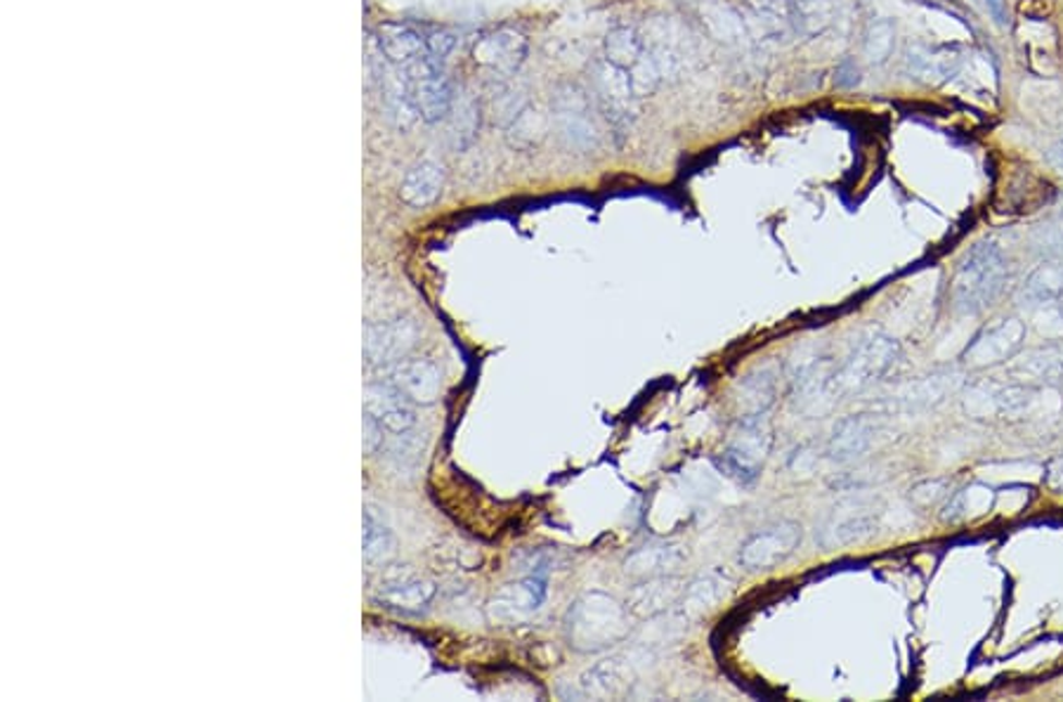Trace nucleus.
I'll return each instance as SVG.
<instances>
[{"instance_id": "obj_14", "label": "nucleus", "mask_w": 1063, "mask_h": 702, "mask_svg": "<svg viewBox=\"0 0 1063 702\" xmlns=\"http://www.w3.org/2000/svg\"><path fill=\"white\" fill-rule=\"evenodd\" d=\"M688 560V546L676 542H648L624 558V572L638 580L674 574Z\"/></svg>"}, {"instance_id": "obj_44", "label": "nucleus", "mask_w": 1063, "mask_h": 702, "mask_svg": "<svg viewBox=\"0 0 1063 702\" xmlns=\"http://www.w3.org/2000/svg\"><path fill=\"white\" fill-rule=\"evenodd\" d=\"M1049 161H1052L1056 171L1063 173V137L1059 140L1056 145H1052V149H1049Z\"/></svg>"}, {"instance_id": "obj_8", "label": "nucleus", "mask_w": 1063, "mask_h": 702, "mask_svg": "<svg viewBox=\"0 0 1063 702\" xmlns=\"http://www.w3.org/2000/svg\"><path fill=\"white\" fill-rule=\"evenodd\" d=\"M419 329L409 317H392L372 322L364 329V358L369 364H390L404 360L416 346Z\"/></svg>"}, {"instance_id": "obj_25", "label": "nucleus", "mask_w": 1063, "mask_h": 702, "mask_svg": "<svg viewBox=\"0 0 1063 702\" xmlns=\"http://www.w3.org/2000/svg\"><path fill=\"white\" fill-rule=\"evenodd\" d=\"M591 81L595 86V93L601 95V100L607 107L619 109L621 105H629L631 100H636L631 76H629L627 69L609 64L607 60H601V62L593 64Z\"/></svg>"}, {"instance_id": "obj_28", "label": "nucleus", "mask_w": 1063, "mask_h": 702, "mask_svg": "<svg viewBox=\"0 0 1063 702\" xmlns=\"http://www.w3.org/2000/svg\"><path fill=\"white\" fill-rule=\"evenodd\" d=\"M792 24L806 36L822 34L832 24L834 5L832 0H789Z\"/></svg>"}, {"instance_id": "obj_17", "label": "nucleus", "mask_w": 1063, "mask_h": 702, "mask_svg": "<svg viewBox=\"0 0 1063 702\" xmlns=\"http://www.w3.org/2000/svg\"><path fill=\"white\" fill-rule=\"evenodd\" d=\"M780 374L783 372H780L775 364H761V367L751 370L740 378V384L735 388V396L745 416L769 414V410L777 400Z\"/></svg>"}, {"instance_id": "obj_21", "label": "nucleus", "mask_w": 1063, "mask_h": 702, "mask_svg": "<svg viewBox=\"0 0 1063 702\" xmlns=\"http://www.w3.org/2000/svg\"><path fill=\"white\" fill-rule=\"evenodd\" d=\"M435 584L421 578H404V580H392L386 582L376 594V601L383 606L404 613V615H419L423 610H428V606L435 598Z\"/></svg>"}, {"instance_id": "obj_11", "label": "nucleus", "mask_w": 1063, "mask_h": 702, "mask_svg": "<svg viewBox=\"0 0 1063 702\" xmlns=\"http://www.w3.org/2000/svg\"><path fill=\"white\" fill-rule=\"evenodd\" d=\"M530 40L516 29H499L482 36L473 48V60L496 74H514L528 58Z\"/></svg>"}, {"instance_id": "obj_41", "label": "nucleus", "mask_w": 1063, "mask_h": 702, "mask_svg": "<svg viewBox=\"0 0 1063 702\" xmlns=\"http://www.w3.org/2000/svg\"><path fill=\"white\" fill-rule=\"evenodd\" d=\"M1018 10L1030 20H1044V15H1049L1052 5H1049L1047 0H1020Z\"/></svg>"}, {"instance_id": "obj_42", "label": "nucleus", "mask_w": 1063, "mask_h": 702, "mask_svg": "<svg viewBox=\"0 0 1063 702\" xmlns=\"http://www.w3.org/2000/svg\"><path fill=\"white\" fill-rule=\"evenodd\" d=\"M1042 307H1044V311H1047L1049 315L1054 317V322H1056V334H1061V336H1063V299H1059V301H1054V303H1047V305H1042Z\"/></svg>"}, {"instance_id": "obj_40", "label": "nucleus", "mask_w": 1063, "mask_h": 702, "mask_svg": "<svg viewBox=\"0 0 1063 702\" xmlns=\"http://www.w3.org/2000/svg\"><path fill=\"white\" fill-rule=\"evenodd\" d=\"M1044 483L1049 489H1054V493H1063V457H1056L1047 463Z\"/></svg>"}, {"instance_id": "obj_36", "label": "nucleus", "mask_w": 1063, "mask_h": 702, "mask_svg": "<svg viewBox=\"0 0 1063 702\" xmlns=\"http://www.w3.org/2000/svg\"><path fill=\"white\" fill-rule=\"evenodd\" d=\"M745 3L763 22L792 24V5H789V0H745Z\"/></svg>"}, {"instance_id": "obj_39", "label": "nucleus", "mask_w": 1063, "mask_h": 702, "mask_svg": "<svg viewBox=\"0 0 1063 702\" xmlns=\"http://www.w3.org/2000/svg\"><path fill=\"white\" fill-rule=\"evenodd\" d=\"M383 433H386V428H383L372 414L364 412V452L366 455H374L383 447Z\"/></svg>"}, {"instance_id": "obj_3", "label": "nucleus", "mask_w": 1063, "mask_h": 702, "mask_svg": "<svg viewBox=\"0 0 1063 702\" xmlns=\"http://www.w3.org/2000/svg\"><path fill=\"white\" fill-rule=\"evenodd\" d=\"M901 358V346L882 331H872L858 339L848 355L830 374V398L839 400L854 392L868 390L884 378Z\"/></svg>"}, {"instance_id": "obj_16", "label": "nucleus", "mask_w": 1063, "mask_h": 702, "mask_svg": "<svg viewBox=\"0 0 1063 702\" xmlns=\"http://www.w3.org/2000/svg\"><path fill=\"white\" fill-rule=\"evenodd\" d=\"M964 62V55L955 46H910L905 66L910 76L925 83H945L953 78Z\"/></svg>"}, {"instance_id": "obj_12", "label": "nucleus", "mask_w": 1063, "mask_h": 702, "mask_svg": "<svg viewBox=\"0 0 1063 702\" xmlns=\"http://www.w3.org/2000/svg\"><path fill=\"white\" fill-rule=\"evenodd\" d=\"M546 594L548 589L542 574H530L520 582L506 584L490 601V615L502 622H520L544 606Z\"/></svg>"}, {"instance_id": "obj_37", "label": "nucleus", "mask_w": 1063, "mask_h": 702, "mask_svg": "<svg viewBox=\"0 0 1063 702\" xmlns=\"http://www.w3.org/2000/svg\"><path fill=\"white\" fill-rule=\"evenodd\" d=\"M478 129V111L473 107H466L459 111L457 121H454L451 135L457 137V147H466L473 140V133Z\"/></svg>"}, {"instance_id": "obj_19", "label": "nucleus", "mask_w": 1063, "mask_h": 702, "mask_svg": "<svg viewBox=\"0 0 1063 702\" xmlns=\"http://www.w3.org/2000/svg\"><path fill=\"white\" fill-rule=\"evenodd\" d=\"M684 586L674 574H662V578H648L645 582L636 584L629 594L627 606L636 617H660L672 606H676Z\"/></svg>"}, {"instance_id": "obj_7", "label": "nucleus", "mask_w": 1063, "mask_h": 702, "mask_svg": "<svg viewBox=\"0 0 1063 702\" xmlns=\"http://www.w3.org/2000/svg\"><path fill=\"white\" fill-rule=\"evenodd\" d=\"M1028 327L1020 317H1004L986 327L962 353V362L969 370H988L1010 362L1026 343Z\"/></svg>"}, {"instance_id": "obj_38", "label": "nucleus", "mask_w": 1063, "mask_h": 702, "mask_svg": "<svg viewBox=\"0 0 1063 702\" xmlns=\"http://www.w3.org/2000/svg\"><path fill=\"white\" fill-rule=\"evenodd\" d=\"M425 48H428V58L435 62H443L454 48V36L449 32L435 29L425 36Z\"/></svg>"}, {"instance_id": "obj_9", "label": "nucleus", "mask_w": 1063, "mask_h": 702, "mask_svg": "<svg viewBox=\"0 0 1063 702\" xmlns=\"http://www.w3.org/2000/svg\"><path fill=\"white\" fill-rule=\"evenodd\" d=\"M386 382L400 390L409 402L423 407L435 404L445 388L443 370L428 358H404L390 364Z\"/></svg>"}, {"instance_id": "obj_10", "label": "nucleus", "mask_w": 1063, "mask_h": 702, "mask_svg": "<svg viewBox=\"0 0 1063 702\" xmlns=\"http://www.w3.org/2000/svg\"><path fill=\"white\" fill-rule=\"evenodd\" d=\"M877 525H879V518L868 504L862 501L846 504V507L836 509L828 521L820 525V530L816 532V540L820 546H825V549H842V546L858 544L874 535Z\"/></svg>"}, {"instance_id": "obj_18", "label": "nucleus", "mask_w": 1063, "mask_h": 702, "mask_svg": "<svg viewBox=\"0 0 1063 702\" xmlns=\"http://www.w3.org/2000/svg\"><path fill=\"white\" fill-rule=\"evenodd\" d=\"M378 46L386 60L397 66H414L423 60H428V48H425V36H421L414 26L400 22H386L378 26Z\"/></svg>"}, {"instance_id": "obj_15", "label": "nucleus", "mask_w": 1063, "mask_h": 702, "mask_svg": "<svg viewBox=\"0 0 1063 702\" xmlns=\"http://www.w3.org/2000/svg\"><path fill=\"white\" fill-rule=\"evenodd\" d=\"M877 433L879 419L874 414H850L834 426L828 443V457L839 463L856 461L874 445Z\"/></svg>"}, {"instance_id": "obj_27", "label": "nucleus", "mask_w": 1063, "mask_h": 702, "mask_svg": "<svg viewBox=\"0 0 1063 702\" xmlns=\"http://www.w3.org/2000/svg\"><path fill=\"white\" fill-rule=\"evenodd\" d=\"M643 52H645V40L629 24L615 26V29H609L603 38V60L627 69V72L643 58Z\"/></svg>"}, {"instance_id": "obj_31", "label": "nucleus", "mask_w": 1063, "mask_h": 702, "mask_svg": "<svg viewBox=\"0 0 1063 702\" xmlns=\"http://www.w3.org/2000/svg\"><path fill=\"white\" fill-rule=\"evenodd\" d=\"M945 390H947L945 378L929 376V378H925V382H915L910 386H905L898 392V400L905 407H929L933 402H939Z\"/></svg>"}, {"instance_id": "obj_35", "label": "nucleus", "mask_w": 1063, "mask_h": 702, "mask_svg": "<svg viewBox=\"0 0 1063 702\" xmlns=\"http://www.w3.org/2000/svg\"><path fill=\"white\" fill-rule=\"evenodd\" d=\"M950 497L953 495H950L947 481H925L910 489V501H915L921 509L939 507V504H945Z\"/></svg>"}, {"instance_id": "obj_23", "label": "nucleus", "mask_w": 1063, "mask_h": 702, "mask_svg": "<svg viewBox=\"0 0 1063 702\" xmlns=\"http://www.w3.org/2000/svg\"><path fill=\"white\" fill-rule=\"evenodd\" d=\"M700 20L709 36L716 38L718 44L735 46V44H742L747 38V26L742 22V15L733 5L723 3V0H709V3H704L700 8Z\"/></svg>"}, {"instance_id": "obj_26", "label": "nucleus", "mask_w": 1063, "mask_h": 702, "mask_svg": "<svg viewBox=\"0 0 1063 702\" xmlns=\"http://www.w3.org/2000/svg\"><path fill=\"white\" fill-rule=\"evenodd\" d=\"M1020 299L1028 305H1047L1063 299V263L1047 261L1026 279Z\"/></svg>"}, {"instance_id": "obj_43", "label": "nucleus", "mask_w": 1063, "mask_h": 702, "mask_svg": "<svg viewBox=\"0 0 1063 702\" xmlns=\"http://www.w3.org/2000/svg\"><path fill=\"white\" fill-rule=\"evenodd\" d=\"M986 3H988V10L992 12V15H995V20L1000 24H1004L1006 22V0H986Z\"/></svg>"}, {"instance_id": "obj_32", "label": "nucleus", "mask_w": 1063, "mask_h": 702, "mask_svg": "<svg viewBox=\"0 0 1063 702\" xmlns=\"http://www.w3.org/2000/svg\"><path fill=\"white\" fill-rule=\"evenodd\" d=\"M629 76H631V86H633V95L636 97H648L655 93L660 88V83H662V69L657 66L655 58H652L650 50L645 48L643 52V58L638 60L631 69H629Z\"/></svg>"}, {"instance_id": "obj_34", "label": "nucleus", "mask_w": 1063, "mask_h": 702, "mask_svg": "<svg viewBox=\"0 0 1063 702\" xmlns=\"http://www.w3.org/2000/svg\"><path fill=\"white\" fill-rule=\"evenodd\" d=\"M1032 244L1047 256H1054L1059 251H1063V210H1059L1056 216L1042 222L1040 228L1032 232Z\"/></svg>"}, {"instance_id": "obj_13", "label": "nucleus", "mask_w": 1063, "mask_h": 702, "mask_svg": "<svg viewBox=\"0 0 1063 702\" xmlns=\"http://www.w3.org/2000/svg\"><path fill=\"white\" fill-rule=\"evenodd\" d=\"M414 402H409L400 390L388 382L372 384L364 390V412L372 414L386 433H404L416 426Z\"/></svg>"}, {"instance_id": "obj_6", "label": "nucleus", "mask_w": 1063, "mask_h": 702, "mask_svg": "<svg viewBox=\"0 0 1063 702\" xmlns=\"http://www.w3.org/2000/svg\"><path fill=\"white\" fill-rule=\"evenodd\" d=\"M804 540V528L797 521H777L757 530L740 544L737 564L749 572L771 570L799 549Z\"/></svg>"}, {"instance_id": "obj_24", "label": "nucleus", "mask_w": 1063, "mask_h": 702, "mask_svg": "<svg viewBox=\"0 0 1063 702\" xmlns=\"http://www.w3.org/2000/svg\"><path fill=\"white\" fill-rule=\"evenodd\" d=\"M362 556L366 566L388 564L395 556V537L392 530L386 523V518L378 513L376 507L366 504L364 509V535H362Z\"/></svg>"}, {"instance_id": "obj_29", "label": "nucleus", "mask_w": 1063, "mask_h": 702, "mask_svg": "<svg viewBox=\"0 0 1063 702\" xmlns=\"http://www.w3.org/2000/svg\"><path fill=\"white\" fill-rule=\"evenodd\" d=\"M893 46H896V26L889 20H872L868 24V32H865L862 40V55L870 64L879 66L889 62Z\"/></svg>"}, {"instance_id": "obj_5", "label": "nucleus", "mask_w": 1063, "mask_h": 702, "mask_svg": "<svg viewBox=\"0 0 1063 702\" xmlns=\"http://www.w3.org/2000/svg\"><path fill=\"white\" fill-rule=\"evenodd\" d=\"M648 665H652V653L648 651V645L609 655L601 659L599 665H593L581 674L577 681V695L579 698L617 695L624 691V688H629L638 679V674L648 669Z\"/></svg>"}, {"instance_id": "obj_2", "label": "nucleus", "mask_w": 1063, "mask_h": 702, "mask_svg": "<svg viewBox=\"0 0 1063 702\" xmlns=\"http://www.w3.org/2000/svg\"><path fill=\"white\" fill-rule=\"evenodd\" d=\"M1010 279V261L1002 249L992 242L976 244L959 263L950 287L953 305L964 315L983 313L1000 299Z\"/></svg>"}, {"instance_id": "obj_30", "label": "nucleus", "mask_w": 1063, "mask_h": 702, "mask_svg": "<svg viewBox=\"0 0 1063 702\" xmlns=\"http://www.w3.org/2000/svg\"><path fill=\"white\" fill-rule=\"evenodd\" d=\"M990 489L981 487V485H974V487H967V489H962V493L953 495L947 501H945V513H943V521H964V518H969L971 511L969 509H976V513L981 516L990 509Z\"/></svg>"}, {"instance_id": "obj_1", "label": "nucleus", "mask_w": 1063, "mask_h": 702, "mask_svg": "<svg viewBox=\"0 0 1063 702\" xmlns=\"http://www.w3.org/2000/svg\"><path fill=\"white\" fill-rule=\"evenodd\" d=\"M565 637L577 653H603L629 637V615L605 592H584L565 615Z\"/></svg>"}, {"instance_id": "obj_20", "label": "nucleus", "mask_w": 1063, "mask_h": 702, "mask_svg": "<svg viewBox=\"0 0 1063 702\" xmlns=\"http://www.w3.org/2000/svg\"><path fill=\"white\" fill-rule=\"evenodd\" d=\"M730 582L723 578L718 572L700 574L698 580H692L688 586H684V594L678 598V617L684 622L698 620V617L706 615L709 610H714L718 603L728 596Z\"/></svg>"}, {"instance_id": "obj_4", "label": "nucleus", "mask_w": 1063, "mask_h": 702, "mask_svg": "<svg viewBox=\"0 0 1063 702\" xmlns=\"http://www.w3.org/2000/svg\"><path fill=\"white\" fill-rule=\"evenodd\" d=\"M771 449H773V426L769 416L765 414L742 416L740 428L735 431L726 452H723V467H726L728 473L735 475L737 481L751 483L754 479H759L765 461L771 457Z\"/></svg>"}, {"instance_id": "obj_22", "label": "nucleus", "mask_w": 1063, "mask_h": 702, "mask_svg": "<svg viewBox=\"0 0 1063 702\" xmlns=\"http://www.w3.org/2000/svg\"><path fill=\"white\" fill-rule=\"evenodd\" d=\"M445 190V168L435 161H421L404 175L400 196L411 208H428Z\"/></svg>"}, {"instance_id": "obj_33", "label": "nucleus", "mask_w": 1063, "mask_h": 702, "mask_svg": "<svg viewBox=\"0 0 1063 702\" xmlns=\"http://www.w3.org/2000/svg\"><path fill=\"white\" fill-rule=\"evenodd\" d=\"M421 452H423V443L419 435H414V428L397 433L395 443L390 445V459L395 461L397 469H414L421 461Z\"/></svg>"}]
</instances>
